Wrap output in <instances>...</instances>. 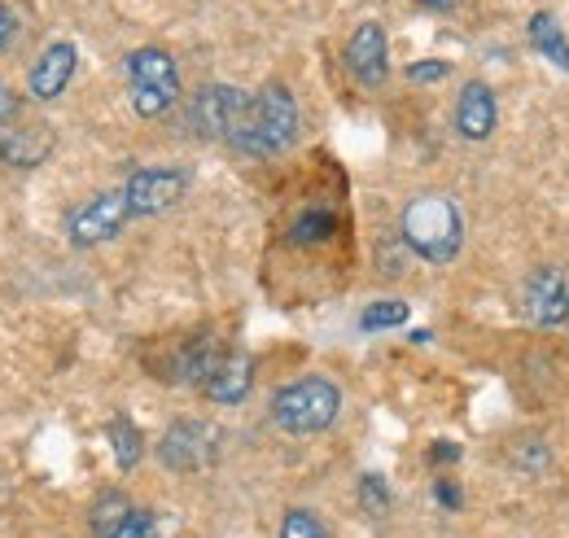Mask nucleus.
Masks as SVG:
<instances>
[{
  "mask_svg": "<svg viewBox=\"0 0 569 538\" xmlns=\"http://www.w3.org/2000/svg\"><path fill=\"white\" fill-rule=\"evenodd\" d=\"M293 140H298V101L289 97L284 83H263L228 132V145L246 158H277Z\"/></svg>",
  "mask_w": 569,
  "mask_h": 538,
  "instance_id": "obj_1",
  "label": "nucleus"
},
{
  "mask_svg": "<svg viewBox=\"0 0 569 538\" xmlns=\"http://www.w3.org/2000/svg\"><path fill=\"white\" fill-rule=\"evenodd\" d=\"M403 241L426 259V263H451L465 246V219L456 202L438 198V193H426L417 202H408L403 210Z\"/></svg>",
  "mask_w": 569,
  "mask_h": 538,
  "instance_id": "obj_2",
  "label": "nucleus"
},
{
  "mask_svg": "<svg viewBox=\"0 0 569 538\" xmlns=\"http://www.w3.org/2000/svg\"><path fill=\"white\" fill-rule=\"evenodd\" d=\"M338 411H342V395L325 377H302L293 386H281L277 399H272V420L281 425L284 434H293V438L329 429L338 420Z\"/></svg>",
  "mask_w": 569,
  "mask_h": 538,
  "instance_id": "obj_3",
  "label": "nucleus"
},
{
  "mask_svg": "<svg viewBox=\"0 0 569 538\" xmlns=\"http://www.w3.org/2000/svg\"><path fill=\"white\" fill-rule=\"evenodd\" d=\"M128 79H132V106L144 119L167 114L171 101L180 97V70L171 62V53L158 44H144L128 58Z\"/></svg>",
  "mask_w": 569,
  "mask_h": 538,
  "instance_id": "obj_4",
  "label": "nucleus"
},
{
  "mask_svg": "<svg viewBox=\"0 0 569 538\" xmlns=\"http://www.w3.org/2000/svg\"><path fill=\"white\" fill-rule=\"evenodd\" d=\"M219 456V429L207 420H171L158 442V460L176 472H202Z\"/></svg>",
  "mask_w": 569,
  "mask_h": 538,
  "instance_id": "obj_5",
  "label": "nucleus"
},
{
  "mask_svg": "<svg viewBox=\"0 0 569 538\" xmlns=\"http://www.w3.org/2000/svg\"><path fill=\"white\" fill-rule=\"evenodd\" d=\"M246 101H250V92H241L232 83H207L189 106V128L198 136H207V140H228L232 123L246 110Z\"/></svg>",
  "mask_w": 569,
  "mask_h": 538,
  "instance_id": "obj_6",
  "label": "nucleus"
},
{
  "mask_svg": "<svg viewBox=\"0 0 569 538\" xmlns=\"http://www.w3.org/2000/svg\"><path fill=\"white\" fill-rule=\"evenodd\" d=\"M128 219H132V210H128L123 189H110V193L92 198L88 206H79L71 219H67V232H71L74 246H101V241L119 237Z\"/></svg>",
  "mask_w": 569,
  "mask_h": 538,
  "instance_id": "obj_7",
  "label": "nucleus"
},
{
  "mask_svg": "<svg viewBox=\"0 0 569 538\" xmlns=\"http://www.w3.org/2000/svg\"><path fill=\"white\" fill-rule=\"evenodd\" d=\"M189 180L184 171H167V167H153V171H137L128 185H123V198L132 215H162L167 206H176L184 198Z\"/></svg>",
  "mask_w": 569,
  "mask_h": 538,
  "instance_id": "obj_8",
  "label": "nucleus"
},
{
  "mask_svg": "<svg viewBox=\"0 0 569 538\" xmlns=\"http://www.w3.org/2000/svg\"><path fill=\"white\" fill-rule=\"evenodd\" d=\"M526 316L539 329H557L569 320V280L557 268H539L526 280Z\"/></svg>",
  "mask_w": 569,
  "mask_h": 538,
  "instance_id": "obj_9",
  "label": "nucleus"
},
{
  "mask_svg": "<svg viewBox=\"0 0 569 538\" xmlns=\"http://www.w3.org/2000/svg\"><path fill=\"white\" fill-rule=\"evenodd\" d=\"M347 67L363 88H381L386 70H390V53H386V31L377 22H363L356 36L347 40Z\"/></svg>",
  "mask_w": 569,
  "mask_h": 538,
  "instance_id": "obj_10",
  "label": "nucleus"
},
{
  "mask_svg": "<svg viewBox=\"0 0 569 538\" xmlns=\"http://www.w3.org/2000/svg\"><path fill=\"white\" fill-rule=\"evenodd\" d=\"M74 67H79L74 44H67V40L49 44V49L36 58L31 74H27L31 97H36V101H53V97H62V92H67V83L74 79Z\"/></svg>",
  "mask_w": 569,
  "mask_h": 538,
  "instance_id": "obj_11",
  "label": "nucleus"
},
{
  "mask_svg": "<svg viewBox=\"0 0 569 538\" xmlns=\"http://www.w3.org/2000/svg\"><path fill=\"white\" fill-rule=\"evenodd\" d=\"M496 92L482 83V79H473V83H465L460 88V106H456V128L465 140H487V136L496 132Z\"/></svg>",
  "mask_w": 569,
  "mask_h": 538,
  "instance_id": "obj_12",
  "label": "nucleus"
},
{
  "mask_svg": "<svg viewBox=\"0 0 569 538\" xmlns=\"http://www.w3.org/2000/svg\"><path fill=\"white\" fill-rule=\"evenodd\" d=\"M202 390H207L211 404H223V407L246 404L250 390H254V363H250V355H223Z\"/></svg>",
  "mask_w": 569,
  "mask_h": 538,
  "instance_id": "obj_13",
  "label": "nucleus"
},
{
  "mask_svg": "<svg viewBox=\"0 0 569 538\" xmlns=\"http://www.w3.org/2000/svg\"><path fill=\"white\" fill-rule=\"evenodd\" d=\"M228 350L219 346V337L214 333H202L193 337L180 355H176V381H189V386H207V377H211L214 368H219V359H223Z\"/></svg>",
  "mask_w": 569,
  "mask_h": 538,
  "instance_id": "obj_14",
  "label": "nucleus"
},
{
  "mask_svg": "<svg viewBox=\"0 0 569 538\" xmlns=\"http://www.w3.org/2000/svg\"><path fill=\"white\" fill-rule=\"evenodd\" d=\"M49 149H53V136L49 132H4L0 136V162L4 167H40L44 158H49Z\"/></svg>",
  "mask_w": 569,
  "mask_h": 538,
  "instance_id": "obj_15",
  "label": "nucleus"
},
{
  "mask_svg": "<svg viewBox=\"0 0 569 538\" xmlns=\"http://www.w3.org/2000/svg\"><path fill=\"white\" fill-rule=\"evenodd\" d=\"M137 508H132V499L123 495V490H106V495H97V504H92V535L97 538H110L128 517H132Z\"/></svg>",
  "mask_w": 569,
  "mask_h": 538,
  "instance_id": "obj_16",
  "label": "nucleus"
},
{
  "mask_svg": "<svg viewBox=\"0 0 569 538\" xmlns=\"http://www.w3.org/2000/svg\"><path fill=\"white\" fill-rule=\"evenodd\" d=\"M530 40H535V49H539L548 62H557L561 70H569V44H566V36H561V27H557V18H552L548 9H539V13L530 18Z\"/></svg>",
  "mask_w": 569,
  "mask_h": 538,
  "instance_id": "obj_17",
  "label": "nucleus"
},
{
  "mask_svg": "<svg viewBox=\"0 0 569 538\" xmlns=\"http://www.w3.org/2000/svg\"><path fill=\"white\" fill-rule=\"evenodd\" d=\"M338 232V215L333 210H302L289 228V241L293 246H316V241H329Z\"/></svg>",
  "mask_w": 569,
  "mask_h": 538,
  "instance_id": "obj_18",
  "label": "nucleus"
},
{
  "mask_svg": "<svg viewBox=\"0 0 569 538\" xmlns=\"http://www.w3.org/2000/svg\"><path fill=\"white\" fill-rule=\"evenodd\" d=\"M110 447H114V460H119V469H137V465H141L144 438H141V429H137L128 416L110 420Z\"/></svg>",
  "mask_w": 569,
  "mask_h": 538,
  "instance_id": "obj_19",
  "label": "nucleus"
},
{
  "mask_svg": "<svg viewBox=\"0 0 569 538\" xmlns=\"http://www.w3.org/2000/svg\"><path fill=\"white\" fill-rule=\"evenodd\" d=\"M399 325H408V302H372V307H363V316H359V329H368V333H381V329H399Z\"/></svg>",
  "mask_w": 569,
  "mask_h": 538,
  "instance_id": "obj_20",
  "label": "nucleus"
},
{
  "mask_svg": "<svg viewBox=\"0 0 569 538\" xmlns=\"http://www.w3.org/2000/svg\"><path fill=\"white\" fill-rule=\"evenodd\" d=\"M281 538H325V526H320V517H316V512H302V508H293V512L284 517Z\"/></svg>",
  "mask_w": 569,
  "mask_h": 538,
  "instance_id": "obj_21",
  "label": "nucleus"
},
{
  "mask_svg": "<svg viewBox=\"0 0 569 538\" xmlns=\"http://www.w3.org/2000/svg\"><path fill=\"white\" fill-rule=\"evenodd\" d=\"M359 499H363V508H368V512H386V504H390V495H386V481L368 472V477L359 481Z\"/></svg>",
  "mask_w": 569,
  "mask_h": 538,
  "instance_id": "obj_22",
  "label": "nucleus"
},
{
  "mask_svg": "<svg viewBox=\"0 0 569 538\" xmlns=\"http://www.w3.org/2000/svg\"><path fill=\"white\" fill-rule=\"evenodd\" d=\"M18 36H22V18L9 4H0V53H9L18 44Z\"/></svg>",
  "mask_w": 569,
  "mask_h": 538,
  "instance_id": "obj_23",
  "label": "nucleus"
},
{
  "mask_svg": "<svg viewBox=\"0 0 569 538\" xmlns=\"http://www.w3.org/2000/svg\"><path fill=\"white\" fill-rule=\"evenodd\" d=\"M447 74H451L447 62H412V67H408V79H412V83H438V79H447Z\"/></svg>",
  "mask_w": 569,
  "mask_h": 538,
  "instance_id": "obj_24",
  "label": "nucleus"
},
{
  "mask_svg": "<svg viewBox=\"0 0 569 538\" xmlns=\"http://www.w3.org/2000/svg\"><path fill=\"white\" fill-rule=\"evenodd\" d=\"M149 535H153V517L149 512H132L110 538H149Z\"/></svg>",
  "mask_w": 569,
  "mask_h": 538,
  "instance_id": "obj_25",
  "label": "nucleus"
},
{
  "mask_svg": "<svg viewBox=\"0 0 569 538\" xmlns=\"http://www.w3.org/2000/svg\"><path fill=\"white\" fill-rule=\"evenodd\" d=\"M13 123H18V97L0 83V132H4V128H13Z\"/></svg>",
  "mask_w": 569,
  "mask_h": 538,
  "instance_id": "obj_26",
  "label": "nucleus"
},
{
  "mask_svg": "<svg viewBox=\"0 0 569 538\" xmlns=\"http://www.w3.org/2000/svg\"><path fill=\"white\" fill-rule=\"evenodd\" d=\"M433 495H438L442 508H451V512L460 508V486L456 481H433Z\"/></svg>",
  "mask_w": 569,
  "mask_h": 538,
  "instance_id": "obj_27",
  "label": "nucleus"
},
{
  "mask_svg": "<svg viewBox=\"0 0 569 538\" xmlns=\"http://www.w3.org/2000/svg\"><path fill=\"white\" fill-rule=\"evenodd\" d=\"M460 456V447H451V442H438L433 451H429V460H456Z\"/></svg>",
  "mask_w": 569,
  "mask_h": 538,
  "instance_id": "obj_28",
  "label": "nucleus"
},
{
  "mask_svg": "<svg viewBox=\"0 0 569 538\" xmlns=\"http://www.w3.org/2000/svg\"><path fill=\"white\" fill-rule=\"evenodd\" d=\"M417 4H426V9H451V4H460V0H417Z\"/></svg>",
  "mask_w": 569,
  "mask_h": 538,
  "instance_id": "obj_29",
  "label": "nucleus"
}]
</instances>
